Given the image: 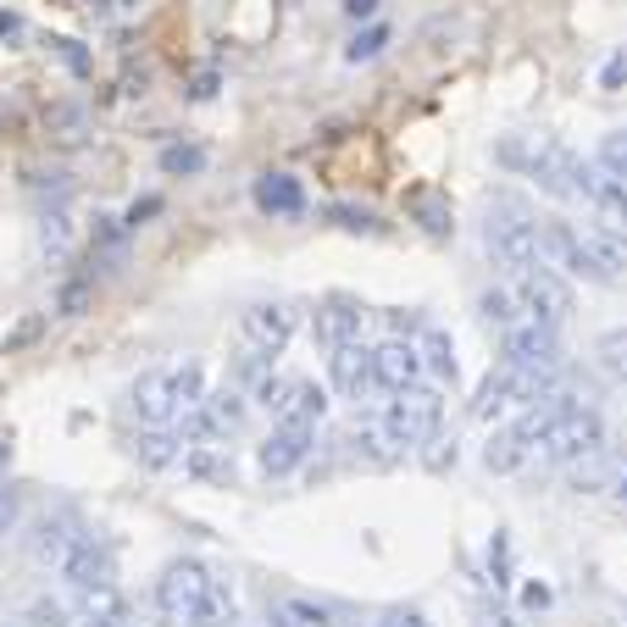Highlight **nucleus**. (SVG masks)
Wrapping results in <instances>:
<instances>
[{
	"mask_svg": "<svg viewBox=\"0 0 627 627\" xmlns=\"http://www.w3.org/2000/svg\"><path fill=\"white\" fill-rule=\"evenodd\" d=\"M439 422H444V400H439V389H422V383L400 389L378 417V428L389 433L394 450H422L439 433Z\"/></svg>",
	"mask_w": 627,
	"mask_h": 627,
	"instance_id": "obj_1",
	"label": "nucleus"
},
{
	"mask_svg": "<svg viewBox=\"0 0 627 627\" xmlns=\"http://www.w3.org/2000/svg\"><path fill=\"white\" fill-rule=\"evenodd\" d=\"M599 444H605L599 411H594V405H572V411H561V417L549 422V433L533 444V461H538V466H572V461H583V455L599 450Z\"/></svg>",
	"mask_w": 627,
	"mask_h": 627,
	"instance_id": "obj_2",
	"label": "nucleus"
},
{
	"mask_svg": "<svg viewBox=\"0 0 627 627\" xmlns=\"http://www.w3.org/2000/svg\"><path fill=\"white\" fill-rule=\"evenodd\" d=\"M483 239H489L494 261H500V267H511V273H527V267H538V261H544L538 223H533L522 206H494V212H489Z\"/></svg>",
	"mask_w": 627,
	"mask_h": 627,
	"instance_id": "obj_3",
	"label": "nucleus"
},
{
	"mask_svg": "<svg viewBox=\"0 0 627 627\" xmlns=\"http://www.w3.org/2000/svg\"><path fill=\"white\" fill-rule=\"evenodd\" d=\"M500 356H505V367H522V372H566V356H561V328L533 322V317H522L516 328H505Z\"/></svg>",
	"mask_w": 627,
	"mask_h": 627,
	"instance_id": "obj_4",
	"label": "nucleus"
},
{
	"mask_svg": "<svg viewBox=\"0 0 627 627\" xmlns=\"http://www.w3.org/2000/svg\"><path fill=\"white\" fill-rule=\"evenodd\" d=\"M516 300H522V311L533 317V322H549V328H561L566 317H572V284L561 278V273H549V261H538V267H527V273H516Z\"/></svg>",
	"mask_w": 627,
	"mask_h": 627,
	"instance_id": "obj_5",
	"label": "nucleus"
},
{
	"mask_svg": "<svg viewBox=\"0 0 627 627\" xmlns=\"http://www.w3.org/2000/svg\"><path fill=\"white\" fill-rule=\"evenodd\" d=\"M527 178H533L544 195H555V201H577L583 156H577L572 145H561V140H533V151H527Z\"/></svg>",
	"mask_w": 627,
	"mask_h": 627,
	"instance_id": "obj_6",
	"label": "nucleus"
},
{
	"mask_svg": "<svg viewBox=\"0 0 627 627\" xmlns=\"http://www.w3.org/2000/svg\"><path fill=\"white\" fill-rule=\"evenodd\" d=\"M538 245H544V261H549V267H566V273H577V278H588V284H616V278L605 273V261L588 250V239H583L572 223H538Z\"/></svg>",
	"mask_w": 627,
	"mask_h": 627,
	"instance_id": "obj_7",
	"label": "nucleus"
},
{
	"mask_svg": "<svg viewBox=\"0 0 627 627\" xmlns=\"http://www.w3.org/2000/svg\"><path fill=\"white\" fill-rule=\"evenodd\" d=\"M206 588H212V572H206L201 561H173V566L156 577V605H162L173 621H195Z\"/></svg>",
	"mask_w": 627,
	"mask_h": 627,
	"instance_id": "obj_8",
	"label": "nucleus"
},
{
	"mask_svg": "<svg viewBox=\"0 0 627 627\" xmlns=\"http://www.w3.org/2000/svg\"><path fill=\"white\" fill-rule=\"evenodd\" d=\"M577 201L594 206V217L616 234H627V184L610 178L599 162H583V184H577Z\"/></svg>",
	"mask_w": 627,
	"mask_h": 627,
	"instance_id": "obj_9",
	"label": "nucleus"
},
{
	"mask_svg": "<svg viewBox=\"0 0 627 627\" xmlns=\"http://www.w3.org/2000/svg\"><path fill=\"white\" fill-rule=\"evenodd\" d=\"M328 372H333V389H339L345 400H367V394L378 389V367H372V350H367L361 339L328 350Z\"/></svg>",
	"mask_w": 627,
	"mask_h": 627,
	"instance_id": "obj_10",
	"label": "nucleus"
},
{
	"mask_svg": "<svg viewBox=\"0 0 627 627\" xmlns=\"http://www.w3.org/2000/svg\"><path fill=\"white\" fill-rule=\"evenodd\" d=\"M129 405H134V417H140L145 428H167V422H178L173 367H156V372H145V378L129 389Z\"/></svg>",
	"mask_w": 627,
	"mask_h": 627,
	"instance_id": "obj_11",
	"label": "nucleus"
},
{
	"mask_svg": "<svg viewBox=\"0 0 627 627\" xmlns=\"http://www.w3.org/2000/svg\"><path fill=\"white\" fill-rule=\"evenodd\" d=\"M311 444H317V428H300V422H278V428H273V433L261 439V472H267V477H284V472L306 466Z\"/></svg>",
	"mask_w": 627,
	"mask_h": 627,
	"instance_id": "obj_12",
	"label": "nucleus"
},
{
	"mask_svg": "<svg viewBox=\"0 0 627 627\" xmlns=\"http://www.w3.org/2000/svg\"><path fill=\"white\" fill-rule=\"evenodd\" d=\"M239 333H245L250 350L278 356V350L295 339V306H250V311L239 317Z\"/></svg>",
	"mask_w": 627,
	"mask_h": 627,
	"instance_id": "obj_13",
	"label": "nucleus"
},
{
	"mask_svg": "<svg viewBox=\"0 0 627 627\" xmlns=\"http://www.w3.org/2000/svg\"><path fill=\"white\" fill-rule=\"evenodd\" d=\"M372 367H378V389H389V394H400V389H411V383H422V350H417V339H389V345H378L372 350Z\"/></svg>",
	"mask_w": 627,
	"mask_h": 627,
	"instance_id": "obj_14",
	"label": "nucleus"
},
{
	"mask_svg": "<svg viewBox=\"0 0 627 627\" xmlns=\"http://www.w3.org/2000/svg\"><path fill=\"white\" fill-rule=\"evenodd\" d=\"M621 477H627L621 450H616V444H599V450H588L583 461H572L566 489H572V494H605V489H616Z\"/></svg>",
	"mask_w": 627,
	"mask_h": 627,
	"instance_id": "obj_15",
	"label": "nucleus"
},
{
	"mask_svg": "<svg viewBox=\"0 0 627 627\" xmlns=\"http://www.w3.org/2000/svg\"><path fill=\"white\" fill-rule=\"evenodd\" d=\"M73 588H101V583H112V549L101 544V538H90V533H79V544L62 555V566H56Z\"/></svg>",
	"mask_w": 627,
	"mask_h": 627,
	"instance_id": "obj_16",
	"label": "nucleus"
},
{
	"mask_svg": "<svg viewBox=\"0 0 627 627\" xmlns=\"http://www.w3.org/2000/svg\"><path fill=\"white\" fill-rule=\"evenodd\" d=\"M311 333H317V345H328V350H339V345L361 339V306H356V300H345V295L322 300V306H317V317H311Z\"/></svg>",
	"mask_w": 627,
	"mask_h": 627,
	"instance_id": "obj_17",
	"label": "nucleus"
},
{
	"mask_svg": "<svg viewBox=\"0 0 627 627\" xmlns=\"http://www.w3.org/2000/svg\"><path fill=\"white\" fill-rule=\"evenodd\" d=\"M129 455H134L145 472H173V466L184 461V433H173V428H140V433L129 439Z\"/></svg>",
	"mask_w": 627,
	"mask_h": 627,
	"instance_id": "obj_18",
	"label": "nucleus"
},
{
	"mask_svg": "<svg viewBox=\"0 0 627 627\" xmlns=\"http://www.w3.org/2000/svg\"><path fill=\"white\" fill-rule=\"evenodd\" d=\"M256 206L267 212V217H300L306 212V189H300V178H289V173H261L256 178Z\"/></svg>",
	"mask_w": 627,
	"mask_h": 627,
	"instance_id": "obj_19",
	"label": "nucleus"
},
{
	"mask_svg": "<svg viewBox=\"0 0 627 627\" xmlns=\"http://www.w3.org/2000/svg\"><path fill=\"white\" fill-rule=\"evenodd\" d=\"M79 544V527H73V516H45L40 527H34V538H29V549H34V561L40 566H62V555Z\"/></svg>",
	"mask_w": 627,
	"mask_h": 627,
	"instance_id": "obj_20",
	"label": "nucleus"
},
{
	"mask_svg": "<svg viewBox=\"0 0 627 627\" xmlns=\"http://www.w3.org/2000/svg\"><path fill=\"white\" fill-rule=\"evenodd\" d=\"M527 461H533V444L516 433V422H511V428H494V439H489V450H483V466L505 477V472H522Z\"/></svg>",
	"mask_w": 627,
	"mask_h": 627,
	"instance_id": "obj_21",
	"label": "nucleus"
},
{
	"mask_svg": "<svg viewBox=\"0 0 627 627\" xmlns=\"http://www.w3.org/2000/svg\"><path fill=\"white\" fill-rule=\"evenodd\" d=\"M184 472L195 483H234V455L223 444H189L184 450Z\"/></svg>",
	"mask_w": 627,
	"mask_h": 627,
	"instance_id": "obj_22",
	"label": "nucleus"
},
{
	"mask_svg": "<svg viewBox=\"0 0 627 627\" xmlns=\"http://www.w3.org/2000/svg\"><path fill=\"white\" fill-rule=\"evenodd\" d=\"M322 417H328V389H322V383H306V378H300V383L289 389V400H284V417H278V422H300V428H317Z\"/></svg>",
	"mask_w": 627,
	"mask_h": 627,
	"instance_id": "obj_23",
	"label": "nucleus"
},
{
	"mask_svg": "<svg viewBox=\"0 0 627 627\" xmlns=\"http://www.w3.org/2000/svg\"><path fill=\"white\" fill-rule=\"evenodd\" d=\"M417 350H422V367L439 378V383H455V345H450V333H439V328H422V339H417Z\"/></svg>",
	"mask_w": 627,
	"mask_h": 627,
	"instance_id": "obj_24",
	"label": "nucleus"
},
{
	"mask_svg": "<svg viewBox=\"0 0 627 627\" xmlns=\"http://www.w3.org/2000/svg\"><path fill=\"white\" fill-rule=\"evenodd\" d=\"M234 616H239L234 588H228L223 577H212V588H206V599H201V610H195L189 627H234Z\"/></svg>",
	"mask_w": 627,
	"mask_h": 627,
	"instance_id": "obj_25",
	"label": "nucleus"
},
{
	"mask_svg": "<svg viewBox=\"0 0 627 627\" xmlns=\"http://www.w3.org/2000/svg\"><path fill=\"white\" fill-rule=\"evenodd\" d=\"M411 212H417L422 234H433V239H450L455 217H450V201H444L439 189H422V195H411Z\"/></svg>",
	"mask_w": 627,
	"mask_h": 627,
	"instance_id": "obj_26",
	"label": "nucleus"
},
{
	"mask_svg": "<svg viewBox=\"0 0 627 627\" xmlns=\"http://www.w3.org/2000/svg\"><path fill=\"white\" fill-rule=\"evenodd\" d=\"M583 239H588V250L605 261V273H610V278H621V273H627V234H616V228L594 223Z\"/></svg>",
	"mask_w": 627,
	"mask_h": 627,
	"instance_id": "obj_27",
	"label": "nucleus"
},
{
	"mask_svg": "<svg viewBox=\"0 0 627 627\" xmlns=\"http://www.w3.org/2000/svg\"><path fill=\"white\" fill-rule=\"evenodd\" d=\"M477 311H483V322H494L500 333L505 328H516L527 311H522V300H516V289H483L477 295Z\"/></svg>",
	"mask_w": 627,
	"mask_h": 627,
	"instance_id": "obj_28",
	"label": "nucleus"
},
{
	"mask_svg": "<svg viewBox=\"0 0 627 627\" xmlns=\"http://www.w3.org/2000/svg\"><path fill=\"white\" fill-rule=\"evenodd\" d=\"M594 361H599V372H605L610 383H621V389H627V328H610V333H599V345H594Z\"/></svg>",
	"mask_w": 627,
	"mask_h": 627,
	"instance_id": "obj_29",
	"label": "nucleus"
},
{
	"mask_svg": "<svg viewBox=\"0 0 627 627\" xmlns=\"http://www.w3.org/2000/svg\"><path fill=\"white\" fill-rule=\"evenodd\" d=\"M173 394H178V417H184L189 405H201V400H206V372H201V361L173 367Z\"/></svg>",
	"mask_w": 627,
	"mask_h": 627,
	"instance_id": "obj_30",
	"label": "nucleus"
},
{
	"mask_svg": "<svg viewBox=\"0 0 627 627\" xmlns=\"http://www.w3.org/2000/svg\"><path fill=\"white\" fill-rule=\"evenodd\" d=\"M273 627H333V621H328L322 605H311V599H289V605L273 610Z\"/></svg>",
	"mask_w": 627,
	"mask_h": 627,
	"instance_id": "obj_31",
	"label": "nucleus"
},
{
	"mask_svg": "<svg viewBox=\"0 0 627 627\" xmlns=\"http://www.w3.org/2000/svg\"><path fill=\"white\" fill-rule=\"evenodd\" d=\"M162 173L195 178V173H206V151H201V145H167V151H162Z\"/></svg>",
	"mask_w": 627,
	"mask_h": 627,
	"instance_id": "obj_32",
	"label": "nucleus"
},
{
	"mask_svg": "<svg viewBox=\"0 0 627 627\" xmlns=\"http://www.w3.org/2000/svg\"><path fill=\"white\" fill-rule=\"evenodd\" d=\"M40 245H45L51 256H68V250H73V217H68V212H45V217H40Z\"/></svg>",
	"mask_w": 627,
	"mask_h": 627,
	"instance_id": "obj_33",
	"label": "nucleus"
},
{
	"mask_svg": "<svg viewBox=\"0 0 627 627\" xmlns=\"http://www.w3.org/2000/svg\"><path fill=\"white\" fill-rule=\"evenodd\" d=\"M594 162H599V167H605L610 178H621V184H627V129L605 134V140H599V156H594Z\"/></svg>",
	"mask_w": 627,
	"mask_h": 627,
	"instance_id": "obj_34",
	"label": "nucleus"
},
{
	"mask_svg": "<svg viewBox=\"0 0 627 627\" xmlns=\"http://www.w3.org/2000/svg\"><path fill=\"white\" fill-rule=\"evenodd\" d=\"M383 45H389V29H383V23H367V29H361V34L350 40L345 62H372V56H378Z\"/></svg>",
	"mask_w": 627,
	"mask_h": 627,
	"instance_id": "obj_35",
	"label": "nucleus"
},
{
	"mask_svg": "<svg viewBox=\"0 0 627 627\" xmlns=\"http://www.w3.org/2000/svg\"><path fill=\"white\" fill-rule=\"evenodd\" d=\"M289 389H295L289 378H273V372H267V378H261V383L250 389V400H256L261 411H273V417H284V400H289Z\"/></svg>",
	"mask_w": 627,
	"mask_h": 627,
	"instance_id": "obj_36",
	"label": "nucleus"
},
{
	"mask_svg": "<svg viewBox=\"0 0 627 627\" xmlns=\"http://www.w3.org/2000/svg\"><path fill=\"white\" fill-rule=\"evenodd\" d=\"M68 621H73L68 599H34L29 605V627H68Z\"/></svg>",
	"mask_w": 627,
	"mask_h": 627,
	"instance_id": "obj_37",
	"label": "nucleus"
},
{
	"mask_svg": "<svg viewBox=\"0 0 627 627\" xmlns=\"http://www.w3.org/2000/svg\"><path fill=\"white\" fill-rule=\"evenodd\" d=\"M489 572H494V577H489L494 588H505V583H511V538H505V533H494V538H489Z\"/></svg>",
	"mask_w": 627,
	"mask_h": 627,
	"instance_id": "obj_38",
	"label": "nucleus"
},
{
	"mask_svg": "<svg viewBox=\"0 0 627 627\" xmlns=\"http://www.w3.org/2000/svg\"><path fill=\"white\" fill-rule=\"evenodd\" d=\"M599 90H610V95H616V90H627V45L605 56V68H599Z\"/></svg>",
	"mask_w": 627,
	"mask_h": 627,
	"instance_id": "obj_39",
	"label": "nucleus"
},
{
	"mask_svg": "<svg viewBox=\"0 0 627 627\" xmlns=\"http://www.w3.org/2000/svg\"><path fill=\"white\" fill-rule=\"evenodd\" d=\"M84 306H90V284H68V289L56 295V311H62V317H79Z\"/></svg>",
	"mask_w": 627,
	"mask_h": 627,
	"instance_id": "obj_40",
	"label": "nucleus"
},
{
	"mask_svg": "<svg viewBox=\"0 0 627 627\" xmlns=\"http://www.w3.org/2000/svg\"><path fill=\"white\" fill-rule=\"evenodd\" d=\"M0 40H7V45H23V40H29L23 12H0Z\"/></svg>",
	"mask_w": 627,
	"mask_h": 627,
	"instance_id": "obj_41",
	"label": "nucleus"
},
{
	"mask_svg": "<svg viewBox=\"0 0 627 627\" xmlns=\"http://www.w3.org/2000/svg\"><path fill=\"white\" fill-rule=\"evenodd\" d=\"M333 223H339V228H356V234H361V228H367V234L378 228L367 212H350V206H333Z\"/></svg>",
	"mask_w": 627,
	"mask_h": 627,
	"instance_id": "obj_42",
	"label": "nucleus"
},
{
	"mask_svg": "<svg viewBox=\"0 0 627 627\" xmlns=\"http://www.w3.org/2000/svg\"><path fill=\"white\" fill-rule=\"evenodd\" d=\"M477 627H522V616H516V610H505V605H489V610L477 616Z\"/></svg>",
	"mask_w": 627,
	"mask_h": 627,
	"instance_id": "obj_43",
	"label": "nucleus"
},
{
	"mask_svg": "<svg viewBox=\"0 0 627 627\" xmlns=\"http://www.w3.org/2000/svg\"><path fill=\"white\" fill-rule=\"evenodd\" d=\"M12 527H18V494L0 489V533H12Z\"/></svg>",
	"mask_w": 627,
	"mask_h": 627,
	"instance_id": "obj_44",
	"label": "nucleus"
},
{
	"mask_svg": "<svg viewBox=\"0 0 627 627\" xmlns=\"http://www.w3.org/2000/svg\"><path fill=\"white\" fill-rule=\"evenodd\" d=\"M378 7H383V0H345V18H356V23H372V18H378Z\"/></svg>",
	"mask_w": 627,
	"mask_h": 627,
	"instance_id": "obj_45",
	"label": "nucleus"
},
{
	"mask_svg": "<svg viewBox=\"0 0 627 627\" xmlns=\"http://www.w3.org/2000/svg\"><path fill=\"white\" fill-rule=\"evenodd\" d=\"M51 45H56V51L68 56V68H73V73H84V68H90V56L79 51V40H51Z\"/></svg>",
	"mask_w": 627,
	"mask_h": 627,
	"instance_id": "obj_46",
	"label": "nucleus"
},
{
	"mask_svg": "<svg viewBox=\"0 0 627 627\" xmlns=\"http://www.w3.org/2000/svg\"><path fill=\"white\" fill-rule=\"evenodd\" d=\"M156 212H162V201H156V195L134 201V206H129V228H140V223H145V217H156Z\"/></svg>",
	"mask_w": 627,
	"mask_h": 627,
	"instance_id": "obj_47",
	"label": "nucleus"
},
{
	"mask_svg": "<svg viewBox=\"0 0 627 627\" xmlns=\"http://www.w3.org/2000/svg\"><path fill=\"white\" fill-rule=\"evenodd\" d=\"M522 605H527V610H544V605H549V588H544V583H527V588H522Z\"/></svg>",
	"mask_w": 627,
	"mask_h": 627,
	"instance_id": "obj_48",
	"label": "nucleus"
},
{
	"mask_svg": "<svg viewBox=\"0 0 627 627\" xmlns=\"http://www.w3.org/2000/svg\"><path fill=\"white\" fill-rule=\"evenodd\" d=\"M189 95H195V101H212V95H217V73H201Z\"/></svg>",
	"mask_w": 627,
	"mask_h": 627,
	"instance_id": "obj_49",
	"label": "nucleus"
},
{
	"mask_svg": "<svg viewBox=\"0 0 627 627\" xmlns=\"http://www.w3.org/2000/svg\"><path fill=\"white\" fill-rule=\"evenodd\" d=\"M7 461H12V433L0 428V466H7Z\"/></svg>",
	"mask_w": 627,
	"mask_h": 627,
	"instance_id": "obj_50",
	"label": "nucleus"
},
{
	"mask_svg": "<svg viewBox=\"0 0 627 627\" xmlns=\"http://www.w3.org/2000/svg\"><path fill=\"white\" fill-rule=\"evenodd\" d=\"M616 500H621V505H627V477H621V483H616Z\"/></svg>",
	"mask_w": 627,
	"mask_h": 627,
	"instance_id": "obj_51",
	"label": "nucleus"
},
{
	"mask_svg": "<svg viewBox=\"0 0 627 627\" xmlns=\"http://www.w3.org/2000/svg\"><path fill=\"white\" fill-rule=\"evenodd\" d=\"M123 7H140V0H123Z\"/></svg>",
	"mask_w": 627,
	"mask_h": 627,
	"instance_id": "obj_52",
	"label": "nucleus"
},
{
	"mask_svg": "<svg viewBox=\"0 0 627 627\" xmlns=\"http://www.w3.org/2000/svg\"><path fill=\"white\" fill-rule=\"evenodd\" d=\"M62 7H79V0H62Z\"/></svg>",
	"mask_w": 627,
	"mask_h": 627,
	"instance_id": "obj_53",
	"label": "nucleus"
}]
</instances>
